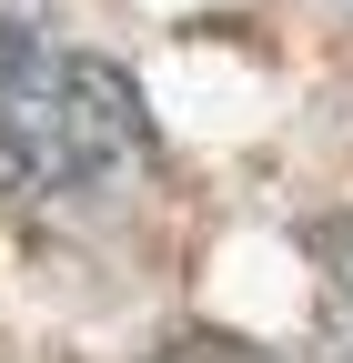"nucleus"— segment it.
I'll return each instance as SVG.
<instances>
[{
    "label": "nucleus",
    "mask_w": 353,
    "mask_h": 363,
    "mask_svg": "<svg viewBox=\"0 0 353 363\" xmlns=\"http://www.w3.org/2000/svg\"><path fill=\"white\" fill-rule=\"evenodd\" d=\"M152 152V111L131 71L91 61V51H40L21 81H0V202L51 212L71 192H101Z\"/></svg>",
    "instance_id": "obj_1"
},
{
    "label": "nucleus",
    "mask_w": 353,
    "mask_h": 363,
    "mask_svg": "<svg viewBox=\"0 0 353 363\" xmlns=\"http://www.w3.org/2000/svg\"><path fill=\"white\" fill-rule=\"evenodd\" d=\"M40 30H51V0H0V81L40 61Z\"/></svg>",
    "instance_id": "obj_2"
},
{
    "label": "nucleus",
    "mask_w": 353,
    "mask_h": 363,
    "mask_svg": "<svg viewBox=\"0 0 353 363\" xmlns=\"http://www.w3.org/2000/svg\"><path fill=\"white\" fill-rule=\"evenodd\" d=\"M323 262H333V293H343V313H353V222L323 233Z\"/></svg>",
    "instance_id": "obj_3"
}]
</instances>
